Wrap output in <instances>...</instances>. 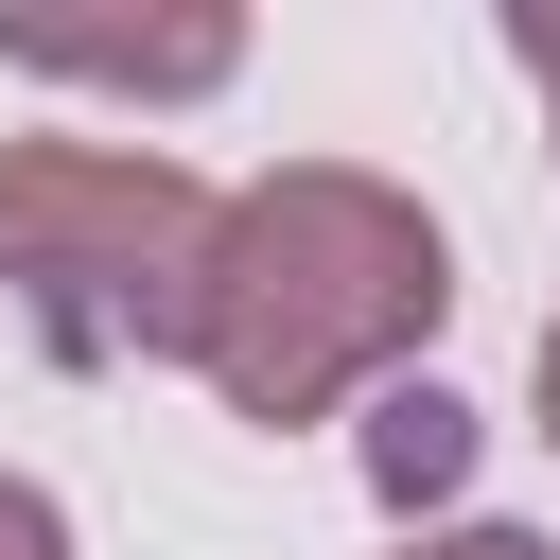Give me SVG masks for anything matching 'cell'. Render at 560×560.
I'll list each match as a JSON object with an SVG mask.
<instances>
[{"label": "cell", "instance_id": "cell-1", "mask_svg": "<svg viewBox=\"0 0 560 560\" xmlns=\"http://www.w3.org/2000/svg\"><path fill=\"white\" fill-rule=\"evenodd\" d=\"M455 315V245L402 175L368 158H280L210 210V298H192V368L228 420L298 438L368 385H402Z\"/></svg>", "mask_w": 560, "mask_h": 560}, {"label": "cell", "instance_id": "cell-2", "mask_svg": "<svg viewBox=\"0 0 560 560\" xmlns=\"http://www.w3.org/2000/svg\"><path fill=\"white\" fill-rule=\"evenodd\" d=\"M210 175L158 140H0V298L52 368H192Z\"/></svg>", "mask_w": 560, "mask_h": 560}, {"label": "cell", "instance_id": "cell-3", "mask_svg": "<svg viewBox=\"0 0 560 560\" xmlns=\"http://www.w3.org/2000/svg\"><path fill=\"white\" fill-rule=\"evenodd\" d=\"M0 70L140 88V105H158V88H228V70H245V18H140V35H122V18H105V35H88V18H0Z\"/></svg>", "mask_w": 560, "mask_h": 560}, {"label": "cell", "instance_id": "cell-4", "mask_svg": "<svg viewBox=\"0 0 560 560\" xmlns=\"http://www.w3.org/2000/svg\"><path fill=\"white\" fill-rule=\"evenodd\" d=\"M455 472H472V402H455V385H385V402H368V490H385V508H438Z\"/></svg>", "mask_w": 560, "mask_h": 560}, {"label": "cell", "instance_id": "cell-5", "mask_svg": "<svg viewBox=\"0 0 560 560\" xmlns=\"http://www.w3.org/2000/svg\"><path fill=\"white\" fill-rule=\"evenodd\" d=\"M0 560H70V508H52L35 472H0Z\"/></svg>", "mask_w": 560, "mask_h": 560}, {"label": "cell", "instance_id": "cell-6", "mask_svg": "<svg viewBox=\"0 0 560 560\" xmlns=\"http://www.w3.org/2000/svg\"><path fill=\"white\" fill-rule=\"evenodd\" d=\"M402 560H560L542 525H438V542H402Z\"/></svg>", "mask_w": 560, "mask_h": 560}, {"label": "cell", "instance_id": "cell-7", "mask_svg": "<svg viewBox=\"0 0 560 560\" xmlns=\"http://www.w3.org/2000/svg\"><path fill=\"white\" fill-rule=\"evenodd\" d=\"M508 52H525V88H542V122H560V0H525V18H508Z\"/></svg>", "mask_w": 560, "mask_h": 560}, {"label": "cell", "instance_id": "cell-8", "mask_svg": "<svg viewBox=\"0 0 560 560\" xmlns=\"http://www.w3.org/2000/svg\"><path fill=\"white\" fill-rule=\"evenodd\" d=\"M542 438H560V315H542Z\"/></svg>", "mask_w": 560, "mask_h": 560}]
</instances>
